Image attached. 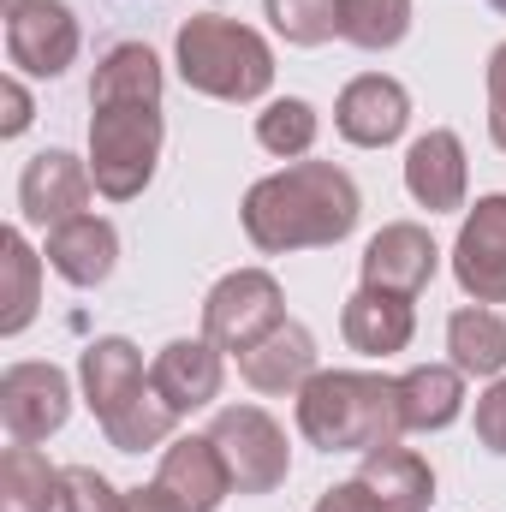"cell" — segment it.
I'll use <instances>...</instances> for the list:
<instances>
[{
    "mask_svg": "<svg viewBox=\"0 0 506 512\" xmlns=\"http://www.w3.org/2000/svg\"><path fill=\"white\" fill-rule=\"evenodd\" d=\"M155 483H161L185 512H215L233 495V471H227V459H221V447H215L209 435H179V441H167Z\"/></svg>",
    "mask_w": 506,
    "mask_h": 512,
    "instance_id": "9a60e30c",
    "label": "cell"
},
{
    "mask_svg": "<svg viewBox=\"0 0 506 512\" xmlns=\"http://www.w3.org/2000/svg\"><path fill=\"white\" fill-rule=\"evenodd\" d=\"M48 268L66 280V286H102L108 274H114V262H120V233H114V221H102V215H78V221H60V227H48Z\"/></svg>",
    "mask_w": 506,
    "mask_h": 512,
    "instance_id": "2e32d148",
    "label": "cell"
},
{
    "mask_svg": "<svg viewBox=\"0 0 506 512\" xmlns=\"http://www.w3.org/2000/svg\"><path fill=\"white\" fill-rule=\"evenodd\" d=\"M316 512H376V507H370L364 483L352 477V483H334V489H322V501H316Z\"/></svg>",
    "mask_w": 506,
    "mask_h": 512,
    "instance_id": "836d02e7",
    "label": "cell"
},
{
    "mask_svg": "<svg viewBox=\"0 0 506 512\" xmlns=\"http://www.w3.org/2000/svg\"><path fill=\"white\" fill-rule=\"evenodd\" d=\"M149 382L167 405H179L185 417L203 411L209 399H221V382H227V364H221V346L209 334L197 340H167L155 358H149Z\"/></svg>",
    "mask_w": 506,
    "mask_h": 512,
    "instance_id": "5bb4252c",
    "label": "cell"
},
{
    "mask_svg": "<svg viewBox=\"0 0 506 512\" xmlns=\"http://www.w3.org/2000/svg\"><path fill=\"white\" fill-rule=\"evenodd\" d=\"M489 6H495V12H506V0H489Z\"/></svg>",
    "mask_w": 506,
    "mask_h": 512,
    "instance_id": "d590c367",
    "label": "cell"
},
{
    "mask_svg": "<svg viewBox=\"0 0 506 512\" xmlns=\"http://www.w3.org/2000/svg\"><path fill=\"white\" fill-rule=\"evenodd\" d=\"M453 280L477 304H506V191L477 197L453 239Z\"/></svg>",
    "mask_w": 506,
    "mask_h": 512,
    "instance_id": "9c48e42d",
    "label": "cell"
},
{
    "mask_svg": "<svg viewBox=\"0 0 506 512\" xmlns=\"http://www.w3.org/2000/svg\"><path fill=\"white\" fill-rule=\"evenodd\" d=\"M0 137H24L30 131V120H36V102H30V90H24V78L18 72H6L0 78Z\"/></svg>",
    "mask_w": 506,
    "mask_h": 512,
    "instance_id": "1f68e13d",
    "label": "cell"
},
{
    "mask_svg": "<svg viewBox=\"0 0 506 512\" xmlns=\"http://www.w3.org/2000/svg\"><path fill=\"white\" fill-rule=\"evenodd\" d=\"M316 131H322V120H316V108L304 96H280V102H268L256 114V143L268 155H280V161H304L316 149Z\"/></svg>",
    "mask_w": 506,
    "mask_h": 512,
    "instance_id": "83f0119b",
    "label": "cell"
},
{
    "mask_svg": "<svg viewBox=\"0 0 506 512\" xmlns=\"http://www.w3.org/2000/svg\"><path fill=\"white\" fill-rule=\"evenodd\" d=\"M209 441L221 447V459H227L239 495H274V489L286 483V471H292L286 429H280L262 405H227V411H215Z\"/></svg>",
    "mask_w": 506,
    "mask_h": 512,
    "instance_id": "5b68a950",
    "label": "cell"
},
{
    "mask_svg": "<svg viewBox=\"0 0 506 512\" xmlns=\"http://www.w3.org/2000/svg\"><path fill=\"white\" fill-rule=\"evenodd\" d=\"M90 191H96L90 161H78L66 149H42L18 173V209L30 227H60V221L90 215Z\"/></svg>",
    "mask_w": 506,
    "mask_h": 512,
    "instance_id": "30bf717a",
    "label": "cell"
},
{
    "mask_svg": "<svg viewBox=\"0 0 506 512\" xmlns=\"http://www.w3.org/2000/svg\"><path fill=\"white\" fill-rule=\"evenodd\" d=\"M262 12L292 48H322L340 36V0H262Z\"/></svg>",
    "mask_w": 506,
    "mask_h": 512,
    "instance_id": "f1b7e54d",
    "label": "cell"
},
{
    "mask_svg": "<svg viewBox=\"0 0 506 512\" xmlns=\"http://www.w3.org/2000/svg\"><path fill=\"white\" fill-rule=\"evenodd\" d=\"M161 161V108H96L90 114V179L108 203L143 197Z\"/></svg>",
    "mask_w": 506,
    "mask_h": 512,
    "instance_id": "277c9868",
    "label": "cell"
},
{
    "mask_svg": "<svg viewBox=\"0 0 506 512\" xmlns=\"http://www.w3.org/2000/svg\"><path fill=\"white\" fill-rule=\"evenodd\" d=\"M239 376L256 393H298V387L316 376V334L304 322H280L256 340L251 352H239Z\"/></svg>",
    "mask_w": 506,
    "mask_h": 512,
    "instance_id": "ac0fdd59",
    "label": "cell"
},
{
    "mask_svg": "<svg viewBox=\"0 0 506 512\" xmlns=\"http://www.w3.org/2000/svg\"><path fill=\"white\" fill-rule=\"evenodd\" d=\"M42 262L48 256L30 251V239L18 227L0 233V334L18 340L30 322H36V304H42Z\"/></svg>",
    "mask_w": 506,
    "mask_h": 512,
    "instance_id": "603a6c76",
    "label": "cell"
},
{
    "mask_svg": "<svg viewBox=\"0 0 506 512\" xmlns=\"http://www.w3.org/2000/svg\"><path fill=\"white\" fill-rule=\"evenodd\" d=\"M12 6H24V0H6V12H12Z\"/></svg>",
    "mask_w": 506,
    "mask_h": 512,
    "instance_id": "8d00e7d4",
    "label": "cell"
},
{
    "mask_svg": "<svg viewBox=\"0 0 506 512\" xmlns=\"http://www.w3.org/2000/svg\"><path fill=\"white\" fill-rule=\"evenodd\" d=\"M477 441H483L489 453H501V459H506V376H495L489 393L477 399Z\"/></svg>",
    "mask_w": 506,
    "mask_h": 512,
    "instance_id": "4dcf8cb0",
    "label": "cell"
},
{
    "mask_svg": "<svg viewBox=\"0 0 506 512\" xmlns=\"http://www.w3.org/2000/svg\"><path fill=\"white\" fill-rule=\"evenodd\" d=\"M489 137L506 149V42L489 54Z\"/></svg>",
    "mask_w": 506,
    "mask_h": 512,
    "instance_id": "d6a6232c",
    "label": "cell"
},
{
    "mask_svg": "<svg viewBox=\"0 0 506 512\" xmlns=\"http://www.w3.org/2000/svg\"><path fill=\"white\" fill-rule=\"evenodd\" d=\"M405 126H411V96H405V84L387 78V72L352 78V84L340 90V102H334V131H340L352 149H387V143L405 137Z\"/></svg>",
    "mask_w": 506,
    "mask_h": 512,
    "instance_id": "8fae6325",
    "label": "cell"
},
{
    "mask_svg": "<svg viewBox=\"0 0 506 512\" xmlns=\"http://www.w3.org/2000/svg\"><path fill=\"white\" fill-rule=\"evenodd\" d=\"M405 191H411L417 209H429V215H453V209H465L471 167H465V143H459V131L435 126V131H423V137L405 149Z\"/></svg>",
    "mask_w": 506,
    "mask_h": 512,
    "instance_id": "7c38bea8",
    "label": "cell"
},
{
    "mask_svg": "<svg viewBox=\"0 0 506 512\" xmlns=\"http://www.w3.org/2000/svg\"><path fill=\"white\" fill-rule=\"evenodd\" d=\"M84 36H78V18L66 0H24L6 12V60L12 72H30V78H60L72 60H78Z\"/></svg>",
    "mask_w": 506,
    "mask_h": 512,
    "instance_id": "ba28073f",
    "label": "cell"
},
{
    "mask_svg": "<svg viewBox=\"0 0 506 512\" xmlns=\"http://www.w3.org/2000/svg\"><path fill=\"white\" fill-rule=\"evenodd\" d=\"M0 512H60V471L42 459V447L12 441L0 453Z\"/></svg>",
    "mask_w": 506,
    "mask_h": 512,
    "instance_id": "d4e9b609",
    "label": "cell"
},
{
    "mask_svg": "<svg viewBox=\"0 0 506 512\" xmlns=\"http://www.w3.org/2000/svg\"><path fill=\"white\" fill-rule=\"evenodd\" d=\"M286 322V298H280V280L268 268H233L227 280H215V292L203 298V334L221 346V352H251L268 328Z\"/></svg>",
    "mask_w": 506,
    "mask_h": 512,
    "instance_id": "8992f818",
    "label": "cell"
},
{
    "mask_svg": "<svg viewBox=\"0 0 506 512\" xmlns=\"http://www.w3.org/2000/svg\"><path fill=\"white\" fill-rule=\"evenodd\" d=\"M72 417V382L54 364H6L0 376V423L12 441L42 447L48 435H60Z\"/></svg>",
    "mask_w": 506,
    "mask_h": 512,
    "instance_id": "52a82bcc",
    "label": "cell"
},
{
    "mask_svg": "<svg viewBox=\"0 0 506 512\" xmlns=\"http://www.w3.org/2000/svg\"><path fill=\"white\" fill-rule=\"evenodd\" d=\"M78 382H84V405L96 411V423H108L131 393L149 387V370H143V352H137L131 340L108 334V340L84 346V358H78Z\"/></svg>",
    "mask_w": 506,
    "mask_h": 512,
    "instance_id": "ffe728a7",
    "label": "cell"
},
{
    "mask_svg": "<svg viewBox=\"0 0 506 512\" xmlns=\"http://www.w3.org/2000/svg\"><path fill=\"white\" fill-rule=\"evenodd\" d=\"M340 334H346V346L364 352V358H393V352L411 346L417 310H411V298H399V292L358 286V292L346 298V310H340Z\"/></svg>",
    "mask_w": 506,
    "mask_h": 512,
    "instance_id": "e0dca14e",
    "label": "cell"
},
{
    "mask_svg": "<svg viewBox=\"0 0 506 512\" xmlns=\"http://www.w3.org/2000/svg\"><path fill=\"white\" fill-rule=\"evenodd\" d=\"M179 405H167L155 382L143 387V393H131L126 405L102 423V435H108V447H120V453H143V447H161V441H173V429H179Z\"/></svg>",
    "mask_w": 506,
    "mask_h": 512,
    "instance_id": "484cf974",
    "label": "cell"
},
{
    "mask_svg": "<svg viewBox=\"0 0 506 512\" xmlns=\"http://www.w3.org/2000/svg\"><path fill=\"white\" fill-rule=\"evenodd\" d=\"M364 215V197L346 167L334 161H286L280 173L245 191V239L262 256H292L316 245H340Z\"/></svg>",
    "mask_w": 506,
    "mask_h": 512,
    "instance_id": "6da1fadb",
    "label": "cell"
},
{
    "mask_svg": "<svg viewBox=\"0 0 506 512\" xmlns=\"http://www.w3.org/2000/svg\"><path fill=\"white\" fill-rule=\"evenodd\" d=\"M465 411V370L459 364H417L399 376V423L405 435H435Z\"/></svg>",
    "mask_w": 506,
    "mask_h": 512,
    "instance_id": "7402d4cb",
    "label": "cell"
},
{
    "mask_svg": "<svg viewBox=\"0 0 506 512\" xmlns=\"http://www.w3.org/2000/svg\"><path fill=\"white\" fill-rule=\"evenodd\" d=\"M435 268H441V245L417 221H393V227H381L376 239L364 245V286H376V292L417 298L435 280Z\"/></svg>",
    "mask_w": 506,
    "mask_h": 512,
    "instance_id": "4fadbf2b",
    "label": "cell"
},
{
    "mask_svg": "<svg viewBox=\"0 0 506 512\" xmlns=\"http://www.w3.org/2000/svg\"><path fill=\"white\" fill-rule=\"evenodd\" d=\"M90 108H161V60L143 42H114L96 60Z\"/></svg>",
    "mask_w": 506,
    "mask_h": 512,
    "instance_id": "44dd1931",
    "label": "cell"
},
{
    "mask_svg": "<svg viewBox=\"0 0 506 512\" xmlns=\"http://www.w3.org/2000/svg\"><path fill=\"white\" fill-rule=\"evenodd\" d=\"M60 512H126V495L96 465H66L60 471Z\"/></svg>",
    "mask_w": 506,
    "mask_h": 512,
    "instance_id": "f546056e",
    "label": "cell"
},
{
    "mask_svg": "<svg viewBox=\"0 0 506 512\" xmlns=\"http://www.w3.org/2000/svg\"><path fill=\"white\" fill-rule=\"evenodd\" d=\"M126 512H185V507H179L161 483H149V489H131L126 495Z\"/></svg>",
    "mask_w": 506,
    "mask_h": 512,
    "instance_id": "e575fe53",
    "label": "cell"
},
{
    "mask_svg": "<svg viewBox=\"0 0 506 512\" xmlns=\"http://www.w3.org/2000/svg\"><path fill=\"white\" fill-rule=\"evenodd\" d=\"M173 60H179V78L215 102H262L274 84V48L251 24L221 18V12L185 18L173 36Z\"/></svg>",
    "mask_w": 506,
    "mask_h": 512,
    "instance_id": "3957f363",
    "label": "cell"
},
{
    "mask_svg": "<svg viewBox=\"0 0 506 512\" xmlns=\"http://www.w3.org/2000/svg\"><path fill=\"white\" fill-rule=\"evenodd\" d=\"M447 352L465 376H506V316L495 304H465L447 316Z\"/></svg>",
    "mask_w": 506,
    "mask_h": 512,
    "instance_id": "cb8c5ba5",
    "label": "cell"
},
{
    "mask_svg": "<svg viewBox=\"0 0 506 512\" xmlns=\"http://www.w3.org/2000/svg\"><path fill=\"white\" fill-rule=\"evenodd\" d=\"M298 435L316 453H376L405 435L399 382L370 370H316L298 387Z\"/></svg>",
    "mask_w": 506,
    "mask_h": 512,
    "instance_id": "7a4b0ae2",
    "label": "cell"
},
{
    "mask_svg": "<svg viewBox=\"0 0 506 512\" xmlns=\"http://www.w3.org/2000/svg\"><path fill=\"white\" fill-rule=\"evenodd\" d=\"M411 30V0H340V42L381 54L399 48Z\"/></svg>",
    "mask_w": 506,
    "mask_h": 512,
    "instance_id": "4316f807",
    "label": "cell"
},
{
    "mask_svg": "<svg viewBox=\"0 0 506 512\" xmlns=\"http://www.w3.org/2000/svg\"><path fill=\"white\" fill-rule=\"evenodd\" d=\"M358 483H364V495H370L376 512H429V501H435V471H429V459L411 453V447H399V441L364 453Z\"/></svg>",
    "mask_w": 506,
    "mask_h": 512,
    "instance_id": "d6986e66",
    "label": "cell"
}]
</instances>
